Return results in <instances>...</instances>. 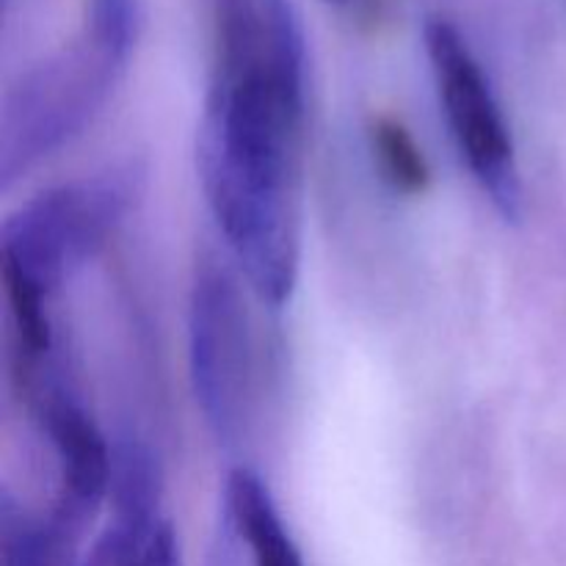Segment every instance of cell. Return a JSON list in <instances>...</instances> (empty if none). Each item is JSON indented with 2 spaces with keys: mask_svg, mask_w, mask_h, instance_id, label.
<instances>
[{
  "mask_svg": "<svg viewBox=\"0 0 566 566\" xmlns=\"http://www.w3.org/2000/svg\"><path fill=\"white\" fill-rule=\"evenodd\" d=\"M142 193V169L116 166L92 180L39 193L3 224L6 291L48 298L97 258Z\"/></svg>",
  "mask_w": 566,
  "mask_h": 566,
  "instance_id": "3",
  "label": "cell"
},
{
  "mask_svg": "<svg viewBox=\"0 0 566 566\" xmlns=\"http://www.w3.org/2000/svg\"><path fill=\"white\" fill-rule=\"evenodd\" d=\"M329 6H337V9H357L359 0H326Z\"/></svg>",
  "mask_w": 566,
  "mask_h": 566,
  "instance_id": "10",
  "label": "cell"
},
{
  "mask_svg": "<svg viewBox=\"0 0 566 566\" xmlns=\"http://www.w3.org/2000/svg\"><path fill=\"white\" fill-rule=\"evenodd\" d=\"M210 83L197 164L210 210L260 302L298 276L307 44L293 0H210Z\"/></svg>",
  "mask_w": 566,
  "mask_h": 566,
  "instance_id": "1",
  "label": "cell"
},
{
  "mask_svg": "<svg viewBox=\"0 0 566 566\" xmlns=\"http://www.w3.org/2000/svg\"><path fill=\"white\" fill-rule=\"evenodd\" d=\"M370 149L387 186L407 197L429 191L431 169L412 133L392 116H374L368 125Z\"/></svg>",
  "mask_w": 566,
  "mask_h": 566,
  "instance_id": "7",
  "label": "cell"
},
{
  "mask_svg": "<svg viewBox=\"0 0 566 566\" xmlns=\"http://www.w3.org/2000/svg\"><path fill=\"white\" fill-rule=\"evenodd\" d=\"M133 566H182L180 564V545L171 523L160 520L153 528V534L144 539L142 551L133 558Z\"/></svg>",
  "mask_w": 566,
  "mask_h": 566,
  "instance_id": "8",
  "label": "cell"
},
{
  "mask_svg": "<svg viewBox=\"0 0 566 566\" xmlns=\"http://www.w3.org/2000/svg\"><path fill=\"white\" fill-rule=\"evenodd\" d=\"M426 53L434 72L442 111L457 147L506 221L523 219V177L512 133L490 77L481 70L468 39L453 22L434 17L426 22Z\"/></svg>",
  "mask_w": 566,
  "mask_h": 566,
  "instance_id": "5",
  "label": "cell"
},
{
  "mask_svg": "<svg viewBox=\"0 0 566 566\" xmlns=\"http://www.w3.org/2000/svg\"><path fill=\"white\" fill-rule=\"evenodd\" d=\"M188 354L210 431L221 446H238L254 409V337L241 280L219 260H205L193 280Z\"/></svg>",
  "mask_w": 566,
  "mask_h": 566,
  "instance_id": "4",
  "label": "cell"
},
{
  "mask_svg": "<svg viewBox=\"0 0 566 566\" xmlns=\"http://www.w3.org/2000/svg\"><path fill=\"white\" fill-rule=\"evenodd\" d=\"M138 22V0H88L81 33L9 88L0 111L3 188L92 125L130 61Z\"/></svg>",
  "mask_w": 566,
  "mask_h": 566,
  "instance_id": "2",
  "label": "cell"
},
{
  "mask_svg": "<svg viewBox=\"0 0 566 566\" xmlns=\"http://www.w3.org/2000/svg\"><path fill=\"white\" fill-rule=\"evenodd\" d=\"M238 547H241V539L235 536L232 525L221 517V528L219 536H216L210 566H238Z\"/></svg>",
  "mask_w": 566,
  "mask_h": 566,
  "instance_id": "9",
  "label": "cell"
},
{
  "mask_svg": "<svg viewBox=\"0 0 566 566\" xmlns=\"http://www.w3.org/2000/svg\"><path fill=\"white\" fill-rule=\"evenodd\" d=\"M252 566H304L296 542L287 534L269 486L247 468L232 470L224 484V514Z\"/></svg>",
  "mask_w": 566,
  "mask_h": 566,
  "instance_id": "6",
  "label": "cell"
}]
</instances>
